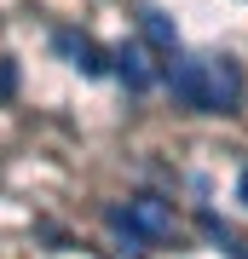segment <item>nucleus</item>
<instances>
[{
    "label": "nucleus",
    "mask_w": 248,
    "mask_h": 259,
    "mask_svg": "<svg viewBox=\"0 0 248 259\" xmlns=\"http://www.w3.org/2000/svg\"><path fill=\"white\" fill-rule=\"evenodd\" d=\"M167 87L185 110H202V115H231L242 104V69L231 58H173Z\"/></svg>",
    "instance_id": "f257e3e1"
},
{
    "label": "nucleus",
    "mask_w": 248,
    "mask_h": 259,
    "mask_svg": "<svg viewBox=\"0 0 248 259\" xmlns=\"http://www.w3.org/2000/svg\"><path fill=\"white\" fill-rule=\"evenodd\" d=\"M110 231H121L133 248L167 242L173 236V202L167 196H133L127 207H110Z\"/></svg>",
    "instance_id": "f03ea898"
},
{
    "label": "nucleus",
    "mask_w": 248,
    "mask_h": 259,
    "mask_svg": "<svg viewBox=\"0 0 248 259\" xmlns=\"http://www.w3.org/2000/svg\"><path fill=\"white\" fill-rule=\"evenodd\" d=\"M52 52H58V58H69L81 75H104V69H110L104 47H98L92 35H81V29H52Z\"/></svg>",
    "instance_id": "7ed1b4c3"
},
{
    "label": "nucleus",
    "mask_w": 248,
    "mask_h": 259,
    "mask_svg": "<svg viewBox=\"0 0 248 259\" xmlns=\"http://www.w3.org/2000/svg\"><path fill=\"white\" fill-rule=\"evenodd\" d=\"M110 64H116V75L133 87V93H150V87L162 81V75L150 69V58H145V47H138V40H121V47L110 52Z\"/></svg>",
    "instance_id": "20e7f679"
},
{
    "label": "nucleus",
    "mask_w": 248,
    "mask_h": 259,
    "mask_svg": "<svg viewBox=\"0 0 248 259\" xmlns=\"http://www.w3.org/2000/svg\"><path fill=\"white\" fill-rule=\"evenodd\" d=\"M138 29H145V40L156 52H179V29H173V18H167L162 6H145V12H138Z\"/></svg>",
    "instance_id": "39448f33"
},
{
    "label": "nucleus",
    "mask_w": 248,
    "mask_h": 259,
    "mask_svg": "<svg viewBox=\"0 0 248 259\" xmlns=\"http://www.w3.org/2000/svg\"><path fill=\"white\" fill-rule=\"evenodd\" d=\"M202 236H208V242H220L231 259H248V253L237 248V236H231V225H225V219H214V213H202Z\"/></svg>",
    "instance_id": "423d86ee"
},
{
    "label": "nucleus",
    "mask_w": 248,
    "mask_h": 259,
    "mask_svg": "<svg viewBox=\"0 0 248 259\" xmlns=\"http://www.w3.org/2000/svg\"><path fill=\"white\" fill-rule=\"evenodd\" d=\"M12 87H18V69H12V58H0V98H12Z\"/></svg>",
    "instance_id": "0eeeda50"
},
{
    "label": "nucleus",
    "mask_w": 248,
    "mask_h": 259,
    "mask_svg": "<svg viewBox=\"0 0 248 259\" xmlns=\"http://www.w3.org/2000/svg\"><path fill=\"white\" fill-rule=\"evenodd\" d=\"M237 190H242V207H248V167H242V179H237Z\"/></svg>",
    "instance_id": "6e6552de"
}]
</instances>
